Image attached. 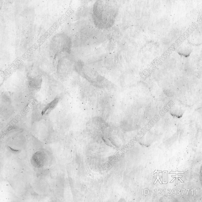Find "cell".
<instances>
[{"instance_id": "1", "label": "cell", "mask_w": 202, "mask_h": 202, "mask_svg": "<svg viewBox=\"0 0 202 202\" xmlns=\"http://www.w3.org/2000/svg\"><path fill=\"white\" fill-rule=\"evenodd\" d=\"M76 66V69L79 74L93 86L100 89L108 87L109 81L96 71L81 62H79Z\"/></svg>"}, {"instance_id": "2", "label": "cell", "mask_w": 202, "mask_h": 202, "mask_svg": "<svg viewBox=\"0 0 202 202\" xmlns=\"http://www.w3.org/2000/svg\"><path fill=\"white\" fill-rule=\"evenodd\" d=\"M109 8L105 0H97L93 9V20L98 28L103 29L109 25Z\"/></svg>"}, {"instance_id": "3", "label": "cell", "mask_w": 202, "mask_h": 202, "mask_svg": "<svg viewBox=\"0 0 202 202\" xmlns=\"http://www.w3.org/2000/svg\"><path fill=\"white\" fill-rule=\"evenodd\" d=\"M72 46L71 39L65 34H57L51 40V52L56 57L62 54L70 53Z\"/></svg>"}, {"instance_id": "4", "label": "cell", "mask_w": 202, "mask_h": 202, "mask_svg": "<svg viewBox=\"0 0 202 202\" xmlns=\"http://www.w3.org/2000/svg\"><path fill=\"white\" fill-rule=\"evenodd\" d=\"M73 59L67 56L60 58L57 62L56 72L59 78L65 80L70 76L75 69Z\"/></svg>"}, {"instance_id": "5", "label": "cell", "mask_w": 202, "mask_h": 202, "mask_svg": "<svg viewBox=\"0 0 202 202\" xmlns=\"http://www.w3.org/2000/svg\"><path fill=\"white\" fill-rule=\"evenodd\" d=\"M192 51V47L190 45L186 44L181 45L177 49V52L180 55L185 57H189Z\"/></svg>"}, {"instance_id": "6", "label": "cell", "mask_w": 202, "mask_h": 202, "mask_svg": "<svg viewBox=\"0 0 202 202\" xmlns=\"http://www.w3.org/2000/svg\"><path fill=\"white\" fill-rule=\"evenodd\" d=\"M59 100V98H56L54 99H53L52 102L49 103L48 105L46 106L44 109L43 110L42 112V115L45 114H48L52 111L57 105Z\"/></svg>"}, {"instance_id": "7", "label": "cell", "mask_w": 202, "mask_h": 202, "mask_svg": "<svg viewBox=\"0 0 202 202\" xmlns=\"http://www.w3.org/2000/svg\"><path fill=\"white\" fill-rule=\"evenodd\" d=\"M183 111L182 106L180 105L178 103L174 104L171 108V112L173 114L176 115H180Z\"/></svg>"}, {"instance_id": "8", "label": "cell", "mask_w": 202, "mask_h": 202, "mask_svg": "<svg viewBox=\"0 0 202 202\" xmlns=\"http://www.w3.org/2000/svg\"><path fill=\"white\" fill-rule=\"evenodd\" d=\"M170 173H177V176H172V177H177V184H178V177H182V176H178V174L177 173H183V172H178V170H177V172H170Z\"/></svg>"}, {"instance_id": "9", "label": "cell", "mask_w": 202, "mask_h": 202, "mask_svg": "<svg viewBox=\"0 0 202 202\" xmlns=\"http://www.w3.org/2000/svg\"><path fill=\"white\" fill-rule=\"evenodd\" d=\"M156 172L158 173H157V175H158V177H154V178H157V180H156L155 182H154V184H156V183H157V180H158V179L159 181V182H160V183H161V184H162V182L161 181H160V180L159 178H162V177H159V173H161V171H157V170H156V171L155 172H154V173L155 174V173Z\"/></svg>"}, {"instance_id": "10", "label": "cell", "mask_w": 202, "mask_h": 202, "mask_svg": "<svg viewBox=\"0 0 202 202\" xmlns=\"http://www.w3.org/2000/svg\"><path fill=\"white\" fill-rule=\"evenodd\" d=\"M167 182L168 178H167Z\"/></svg>"}, {"instance_id": "11", "label": "cell", "mask_w": 202, "mask_h": 202, "mask_svg": "<svg viewBox=\"0 0 202 202\" xmlns=\"http://www.w3.org/2000/svg\"><path fill=\"white\" fill-rule=\"evenodd\" d=\"M175 179H176V178H174V179H173V180L172 181H171V182H173V181L174 180H175Z\"/></svg>"}, {"instance_id": "12", "label": "cell", "mask_w": 202, "mask_h": 202, "mask_svg": "<svg viewBox=\"0 0 202 202\" xmlns=\"http://www.w3.org/2000/svg\"><path fill=\"white\" fill-rule=\"evenodd\" d=\"M179 179L182 182H183V181H182L181 180V179H180V178H179Z\"/></svg>"}, {"instance_id": "13", "label": "cell", "mask_w": 202, "mask_h": 202, "mask_svg": "<svg viewBox=\"0 0 202 202\" xmlns=\"http://www.w3.org/2000/svg\"><path fill=\"white\" fill-rule=\"evenodd\" d=\"M197 191V190H196Z\"/></svg>"}]
</instances>
